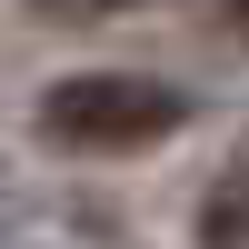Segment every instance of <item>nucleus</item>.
Returning a JSON list of instances; mask_svg holds the SVG:
<instances>
[{
  "label": "nucleus",
  "mask_w": 249,
  "mask_h": 249,
  "mask_svg": "<svg viewBox=\"0 0 249 249\" xmlns=\"http://www.w3.org/2000/svg\"><path fill=\"white\" fill-rule=\"evenodd\" d=\"M179 120H190V100L170 80H140V70H70V80L40 90V140L50 150H80V160L160 150Z\"/></svg>",
  "instance_id": "obj_1"
},
{
  "label": "nucleus",
  "mask_w": 249,
  "mask_h": 249,
  "mask_svg": "<svg viewBox=\"0 0 249 249\" xmlns=\"http://www.w3.org/2000/svg\"><path fill=\"white\" fill-rule=\"evenodd\" d=\"M210 249H249V160L219 179V199H210Z\"/></svg>",
  "instance_id": "obj_2"
},
{
  "label": "nucleus",
  "mask_w": 249,
  "mask_h": 249,
  "mask_svg": "<svg viewBox=\"0 0 249 249\" xmlns=\"http://www.w3.org/2000/svg\"><path fill=\"white\" fill-rule=\"evenodd\" d=\"M230 30H249V0H230Z\"/></svg>",
  "instance_id": "obj_3"
}]
</instances>
